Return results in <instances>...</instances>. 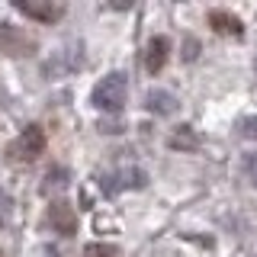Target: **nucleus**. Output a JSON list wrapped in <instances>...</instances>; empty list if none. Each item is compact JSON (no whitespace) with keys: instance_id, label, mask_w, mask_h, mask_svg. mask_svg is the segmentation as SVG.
<instances>
[{"instance_id":"obj_1","label":"nucleus","mask_w":257,"mask_h":257,"mask_svg":"<svg viewBox=\"0 0 257 257\" xmlns=\"http://www.w3.org/2000/svg\"><path fill=\"white\" fill-rule=\"evenodd\" d=\"M125 96H128V80L122 71H112V74H106L100 80V84L93 87V96L90 103L100 112H119L125 106Z\"/></svg>"},{"instance_id":"obj_2","label":"nucleus","mask_w":257,"mask_h":257,"mask_svg":"<svg viewBox=\"0 0 257 257\" xmlns=\"http://www.w3.org/2000/svg\"><path fill=\"white\" fill-rule=\"evenodd\" d=\"M42 151H45V132H42L39 125L23 128V135L10 145V155H13L16 161H36Z\"/></svg>"},{"instance_id":"obj_3","label":"nucleus","mask_w":257,"mask_h":257,"mask_svg":"<svg viewBox=\"0 0 257 257\" xmlns=\"http://www.w3.org/2000/svg\"><path fill=\"white\" fill-rule=\"evenodd\" d=\"M16 10L39 20V23H58L64 16V7L58 0H16Z\"/></svg>"},{"instance_id":"obj_4","label":"nucleus","mask_w":257,"mask_h":257,"mask_svg":"<svg viewBox=\"0 0 257 257\" xmlns=\"http://www.w3.org/2000/svg\"><path fill=\"white\" fill-rule=\"evenodd\" d=\"M145 183H148V174L139 171V167H125V171L106 177V183H103V190L106 193H119V190H142Z\"/></svg>"},{"instance_id":"obj_5","label":"nucleus","mask_w":257,"mask_h":257,"mask_svg":"<svg viewBox=\"0 0 257 257\" xmlns=\"http://www.w3.org/2000/svg\"><path fill=\"white\" fill-rule=\"evenodd\" d=\"M48 225H52V228H58L64 238H71L77 231V219H74V212H71V206L68 203H52L48 206Z\"/></svg>"},{"instance_id":"obj_6","label":"nucleus","mask_w":257,"mask_h":257,"mask_svg":"<svg viewBox=\"0 0 257 257\" xmlns=\"http://www.w3.org/2000/svg\"><path fill=\"white\" fill-rule=\"evenodd\" d=\"M167 52H171V39L167 36H155L148 42V52H145V68H148V74H158L167 64Z\"/></svg>"},{"instance_id":"obj_7","label":"nucleus","mask_w":257,"mask_h":257,"mask_svg":"<svg viewBox=\"0 0 257 257\" xmlns=\"http://www.w3.org/2000/svg\"><path fill=\"white\" fill-rule=\"evenodd\" d=\"M145 109L155 112V116H174L177 112V96L171 90H148L145 93Z\"/></svg>"},{"instance_id":"obj_8","label":"nucleus","mask_w":257,"mask_h":257,"mask_svg":"<svg viewBox=\"0 0 257 257\" xmlns=\"http://www.w3.org/2000/svg\"><path fill=\"white\" fill-rule=\"evenodd\" d=\"M209 26L215 32H222V36H241V32H244L241 20L235 13H228V10H212L209 13Z\"/></svg>"},{"instance_id":"obj_9","label":"nucleus","mask_w":257,"mask_h":257,"mask_svg":"<svg viewBox=\"0 0 257 257\" xmlns=\"http://www.w3.org/2000/svg\"><path fill=\"white\" fill-rule=\"evenodd\" d=\"M0 45H4V55H29V48H32V42L23 32H16V29H10V26H0Z\"/></svg>"},{"instance_id":"obj_10","label":"nucleus","mask_w":257,"mask_h":257,"mask_svg":"<svg viewBox=\"0 0 257 257\" xmlns=\"http://www.w3.org/2000/svg\"><path fill=\"white\" fill-rule=\"evenodd\" d=\"M55 187H58V190H61V187H68V171H64V167H52V171L45 174V187H42V190H45V193H52Z\"/></svg>"},{"instance_id":"obj_11","label":"nucleus","mask_w":257,"mask_h":257,"mask_svg":"<svg viewBox=\"0 0 257 257\" xmlns=\"http://www.w3.org/2000/svg\"><path fill=\"white\" fill-rule=\"evenodd\" d=\"M80 257H116V247L112 244H87Z\"/></svg>"},{"instance_id":"obj_12","label":"nucleus","mask_w":257,"mask_h":257,"mask_svg":"<svg viewBox=\"0 0 257 257\" xmlns=\"http://www.w3.org/2000/svg\"><path fill=\"white\" fill-rule=\"evenodd\" d=\"M171 145H174V148H187V145H190V148H196V145H199V139H196L193 132H187V135H174V139H171Z\"/></svg>"},{"instance_id":"obj_13","label":"nucleus","mask_w":257,"mask_h":257,"mask_svg":"<svg viewBox=\"0 0 257 257\" xmlns=\"http://www.w3.org/2000/svg\"><path fill=\"white\" fill-rule=\"evenodd\" d=\"M196 39H190V45L187 42H183V61H193V58H196Z\"/></svg>"},{"instance_id":"obj_14","label":"nucleus","mask_w":257,"mask_h":257,"mask_svg":"<svg viewBox=\"0 0 257 257\" xmlns=\"http://www.w3.org/2000/svg\"><path fill=\"white\" fill-rule=\"evenodd\" d=\"M247 174H251V180H254V187H257V155L247 161Z\"/></svg>"},{"instance_id":"obj_15","label":"nucleus","mask_w":257,"mask_h":257,"mask_svg":"<svg viewBox=\"0 0 257 257\" xmlns=\"http://www.w3.org/2000/svg\"><path fill=\"white\" fill-rule=\"evenodd\" d=\"M36 257H58V254H55L52 247H39V251H36Z\"/></svg>"},{"instance_id":"obj_16","label":"nucleus","mask_w":257,"mask_h":257,"mask_svg":"<svg viewBox=\"0 0 257 257\" xmlns=\"http://www.w3.org/2000/svg\"><path fill=\"white\" fill-rule=\"evenodd\" d=\"M254 68H257V61H254Z\"/></svg>"},{"instance_id":"obj_17","label":"nucleus","mask_w":257,"mask_h":257,"mask_svg":"<svg viewBox=\"0 0 257 257\" xmlns=\"http://www.w3.org/2000/svg\"><path fill=\"white\" fill-rule=\"evenodd\" d=\"M254 135H257V132H254Z\"/></svg>"}]
</instances>
